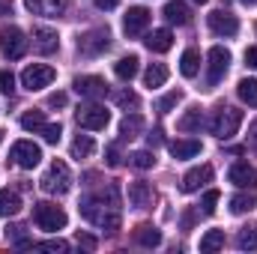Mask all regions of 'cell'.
I'll list each match as a JSON object with an SVG mask.
<instances>
[{"label": "cell", "mask_w": 257, "mask_h": 254, "mask_svg": "<svg viewBox=\"0 0 257 254\" xmlns=\"http://www.w3.org/2000/svg\"><path fill=\"white\" fill-rule=\"evenodd\" d=\"M254 209V194H233L230 197V212H251Z\"/></svg>", "instance_id": "cell-33"}, {"label": "cell", "mask_w": 257, "mask_h": 254, "mask_svg": "<svg viewBox=\"0 0 257 254\" xmlns=\"http://www.w3.org/2000/svg\"><path fill=\"white\" fill-rule=\"evenodd\" d=\"M168 150H171L174 159H192V156L200 153V141H194V138H177V141L168 144Z\"/></svg>", "instance_id": "cell-21"}, {"label": "cell", "mask_w": 257, "mask_h": 254, "mask_svg": "<svg viewBox=\"0 0 257 254\" xmlns=\"http://www.w3.org/2000/svg\"><path fill=\"white\" fill-rule=\"evenodd\" d=\"M42 126H45L42 111H27V114L21 117V129H27V132H42Z\"/></svg>", "instance_id": "cell-34"}, {"label": "cell", "mask_w": 257, "mask_h": 254, "mask_svg": "<svg viewBox=\"0 0 257 254\" xmlns=\"http://www.w3.org/2000/svg\"><path fill=\"white\" fill-rule=\"evenodd\" d=\"M239 123H242V111H236V108H224V105H221V108L212 114L209 129H212V135H215L218 141H227V138L236 135Z\"/></svg>", "instance_id": "cell-3"}, {"label": "cell", "mask_w": 257, "mask_h": 254, "mask_svg": "<svg viewBox=\"0 0 257 254\" xmlns=\"http://www.w3.org/2000/svg\"><path fill=\"white\" fill-rule=\"evenodd\" d=\"M60 135H63L60 123H45V126H42V138H45L48 144H57V141H60Z\"/></svg>", "instance_id": "cell-38"}, {"label": "cell", "mask_w": 257, "mask_h": 254, "mask_svg": "<svg viewBox=\"0 0 257 254\" xmlns=\"http://www.w3.org/2000/svg\"><path fill=\"white\" fill-rule=\"evenodd\" d=\"M78 209H81V215H84L90 224H96V227H102V230H108V233H117V230H120L117 203H111V200L105 203L102 194H87V197H81Z\"/></svg>", "instance_id": "cell-1"}, {"label": "cell", "mask_w": 257, "mask_h": 254, "mask_svg": "<svg viewBox=\"0 0 257 254\" xmlns=\"http://www.w3.org/2000/svg\"><path fill=\"white\" fill-rule=\"evenodd\" d=\"M177 102H180V90H174V93H168V96H165V99H162V102H159L156 108H159V114H168V111H171V108H174Z\"/></svg>", "instance_id": "cell-41"}, {"label": "cell", "mask_w": 257, "mask_h": 254, "mask_svg": "<svg viewBox=\"0 0 257 254\" xmlns=\"http://www.w3.org/2000/svg\"><path fill=\"white\" fill-rule=\"evenodd\" d=\"M147 24H150V12H147L144 6H132L126 12V18H123L126 36H141V33L147 30Z\"/></svg>", "instance_id": "cell-14"}, {"label": "cell", "mask_w": 257, "mask_h": 254, "mask_svg": "<svg viewBox=\"0 0 257 254\" xmlns=\"http://www.w3.org/2000/svg\"><path fill=\"white\" fill-rule=\"evenodd\" d=\"M245 3H248V6H254V3H257V0H245Z\"/></svg>", "instance_id": "cell-50"}, {"label": "cell", "mask_w": 257, "mask_h": 254, "mask_svg": "<svg viewBox=\"0 0 257 254\" xmlns=\"http://www.w3.org/2000/svg\"><path fill=\"white\" fill-rule=\"evenodd\" d=\"M227 63H230V51H227V48H221V45L209 48V69H206V84H209V87H215V84L224 78Z\"/></svg>", "instance_id": "cell-11"}, {"label": "cell", "mask_w": 257, "mask_h": 254, "mask_svg": "<svg viewBox=\"0 0 257 254\" xmlns=\"http://www.w3.org/2000/svg\"><path fill=\"white\" fill-rule=\"evenodd\" d=\"M6 233H12V239H15V245H21V248H30V245H33V242H30V239L24 236V227H21V224H15V227H9Z\"/></svg>", "instance_id": "cell-42"}, {"label": "cell", "mask_w": 257, "mask_h": 254, "mask_svg": "<svg viewBox=\"0 0 257 254\" xmlns=\"http://www.w3.org/2000/svg\"><path fill=\"white\" fill-rule=\"evenodd\" d=\"M108 45H111V33L108 30H87V33H81L78 36V51L84 54V57H99L102 51H108Z\"/></svg>", "instance_id": "cell-7"}, {"label": "cell", "mask_w": 257, "mask_h": 254, "mask_svg": "<svg viewBox=\"0 0 257 254\" xmlns=\"http://www.w3.org/2000/svg\"><path fill=\"white\" fill-rule=\"evenodd\" d=\"M165 18L171 24H189L192 21V9L183 0H171V3H165Z\"/></svg>", "instance_id": "cell-22"}, {"label": "cell", "mask_w": 257, "mask_h": 254, "mask_svg": "<svg viewBox=\"0 0 257 254\" xmlns=\"http://www.w3.org/2000/svg\"><path fill=\"white\" fill-rule=\"evenodd\" d=\"M147 144H150L153 150H156V147H162V132H159V129H153V132L147 135Z\"/></svg>", "instance_id": "cell-45"}, {"label": "cell", "mask_w": 257, "mask_h": 254, "mask_svg": "<svg viewBox=\"0 0 257 254\" xmlns=\"http://www.w3.org/2000/svg\"><path fill=\"white\" fill-rule=\"evenodd\" d=\"M57 45H60V39H57V33H54L51 27H36V30H33V48H36L39 54H54Z\"/></svg>", "instance_id": "cell-17"}, {"label": "cell", "mask_w": 257, "mask_h": 254, "mask_svg": "<svg viewBox=\"0 0 257 254\" xmlns=\"http://www.w3.org/2000/svg\"><path fill=\"white\" fill-rule=\"evenodd\" d=\"M245 63L251 66V69H257V48H248L245 51Z\"/></svg>", "instance_id": "cell-48"}, {"label": "cell", "mask_w": 257, "mask_h": 254, "mask_svg": "<svg viewBox=\"0 0 257 254\" xmlns=\"http://www.w3.org/2000/svg\"><path fill=\"white\" fill-rule=\"evenodd\" d=\"M141 129H144V120H141L138 114H132V117H126V120L120 123V135H123V138H135Z\"/></svg>", "instance_id": "cell-35"}, {"label": "cell", "mask_w": 257, "mask_h": 254, "mask_svg": "<svg viewBox=\"0 0 257 254\" xmlns=\"http://www.w3.org/2000/svg\"><path fill=\"white\" fill-rule=\"evenodd\" d=\"M9 159H12L15 168L30 171V168H36V165L42 162V150H39L33 141H15L12 150H9Z\"/></svg>", "instance_id": "cell-6"}, {"label": "cell", "mask_w": 257, "mask_h": 254, "mask_svg": "<svg viewBox=\"0 0 257 254\" xmlns=\"http://www.w3.org/2000/svg\"><path fill=\"white\" fill-rule=\"evenodd\" d=\"M39 186H42V191H48V194H66V191H69V186H72V174H69V165L54 159V162L48 165V171L42 174Z\"/></svg>", "instance_id": "cell-2"}, {"label": "cell", "mask_w": 257, "mask_h": 254, "mask_svg": "<svg viewBox=\"0 0 257 254\" xmlns=\"http://www.w3.org/2000/svg\"><path fill=\"white\" fill-rule=\"evenodd\" d=\"M197 69H200V54H197L194 48H189V51L180 57V72H183V78H194Z\"/></svg>", "instance_id": "cell-28"}, {"label": "cell", "mask_w": 257, "mask_h": 254, "mask_svg": "<svg viewBox=\"0 0 257 254\" xmlns=\"http://www.w3.org/2000/svg\"><path fill=\"white\" fill-rule=\"evenodd\" d=\"M93 150H96V144L90 135H78L72 141V159H87V156H93Z\"/></svg>", "instance_id": "cell-29"}, {"label": "cell", "mask_w": 257, "mask_h": 254, "mask_svg": "<svg viewBox=\"0 0 257 254\" xmlns=\"http://www.w3.org/2000/svg\"><path fill=\"white\" fill-rule=\"evenodd\" d=\"M33 248H39V251H69V242H63V239H45V242H36Z\"/></svg>", "instance_id": "cell-36"}, {"label": "cell", "mask_w": 257, "mask_h": 254, "mask_svg": "<svg viewBox=\"0 0 257 254\" xmlns=\"http://www.w3.org/2000/svg\"><path fill=\"white\" fill-rule=\"evenodd\" d=\"M18 209H21V197H18V191L0 189V215L9 218V215H15Z\"/></svg>", "instance_id": "cell-23"}, {"label": "cell", "mask_w": 257, "mask_h": 254, "mask_svg": "<svg viewBox=\"0 0 257 254\" xmlns=\"http://www.w3.org/2000/svg\"><path fill=\"white\" fill-rule=\"evenodd\" d=\"M0 93H3V96H12V93H15V75L6 72V69L0 72Z\"/></svg>", "instance_id": "cell-39"}, {"label": "cell", "mask_w": 257, "mask_h": 254, "mask_svg": "<svg viewBox=\"0 0 257 254\" xmlns=\"http://www.w3.org/2000/svg\"><path fill=\"white\" fill-rule=\"evenodd\" d=\"M72 87H75V93L84 96V99H102V96H108V84H105V78H99V75H78Z\"/></svg>", "instance_id": "cell-10"}, {"label": "cell", "mask_w": 257, "mask_h": 254, "mask_svg": "<svg viewBox=\"0 0 257 254\" xmlns=\"http://www.w3.org/2000/svg\"><path fill=\"white\" fill-rule=\"evenodd\" d=\"M248 147H251V150H257V120L248 126Z\"/></svg>", "instance_id": "cell-47"}, {"label": "cell", "mask_w": 257, "mask_h": 254, "mask_svg": "<svg viewBox=\"0 0 257 254\" xmlns=\"http://www.w3.org/2000/svg\"><path fill=\"white\" fill-rule=\"evenodd\" d=\"M227 180L239 189H257V168L245 165V162H236L230 171H227Z\"/></svg>", "instance_id": "cell-13"}, {"label": "cell", "mask_w": 257, "mask_h": 254, "mask_svg": "<svg viewBox=\"0 0 257 254\" xmlns=\"http://www.w3.org/2000/svg\"><path fill=\"white\" fill-rule=\"evenodd\" d=\"M209 30H212L215 36L230 39V36L239 33V21H236V15H230V12H224V9H215V12H209Z\"/></svg>", "instance_id": "cell-12"}, {"label": "cell", "mask_w": 257, "mask_h": 254, "mask_svg": "<svg viewBox=\"0 0 257 254\" xmlns=\"http://www.w3.org/2000/svg\"><path fill=\"white\" fill-rule=\"evenodd\" d=\"M215 203H218V191L215 189L206 191V194H203V215H212V212H215Z\"/></svg>", "instance_id": "cell-43"}, {"label": "cell", "mask_w": 257, "mask_h": 254, "mask_svg": "<svg viewBox=\"0 0 257 254\" xmlns=\"http://www.w3.org/2000/svg\"><path fill=\"white\" fill-rule=\"evenodd\" d=\"M132 239L138 245H144V248H156V245H162V230L153 227V224H138L135 233H132Z\"/></svg>", "instance_id": "cell-19"}, {"label": "cell", "mask_w": 257, "mask_h": 254, "mask_svg": "<svg viewBox=\"0 0 257 254\" xmlns=\"http://www.w3.org/2000/svg\"><path fill=\"white\" fill-rule=\"evenodd\" d=\"M168 81V69L162 63H153L150 69H147V75H144V84L150 87V90H156V87H162Z\"/></svg>", "instance_id": "cell-30"}, {"label": "cell", "mask_w": 257, "mask_h": 254, "mask_svg": "<svg viewBox=\"0 0 257 254\" xmlns=\"http://www.w3.org/2000/svg\"><path fill=\"white\" fill-rule=\"evenodd\" d=\"M0 144H3V129H0Z\"/></svg>", "instance_id": "cell-51"}, {"label": "cell", "mask_w": 257, "mask_h": 254, "mask_svg": "<svg viewBox=\"0 0 257 254\" xmlns=\"http://www.w3.org/2000/svg\"><path fill=\"white\" fill-rule=\"evenodd\" d=\"M117 3H120V0H96V6H99V9H114Z\"/></svg>", "instance_id": "cell-49"}, {"label": "cell", "mask_w": 257, "mask_h": 254, "mask_svg": "<svg viewBox=\"0 0 257 254\" xmlns=\"http://www.w3.org/2000/svg\"><path fill=\"white\" fill-rule=\"evenodd\" d=\"M218 248H224V230H206L200 236V251L212 254V251H218Z\"/></svg>", "instance_id": "cell-26"}, {"label": "cell", "mask_w": 257, "mask_h": 254, "mask_svg": "<svg viewBox=\"0 0 257 254\" xmlns=\"http://www.w3.org/2000/svg\"><path fill=\"white\" fill-rule=\"evenodd\" d=\"M105 162H108V168H120L123 165V156H120V147L117 144H108L105 147Z\"/></svg>", "instance_id": "cell-37"}, {"label": "cell", "mask_w": 257, "mask_h": 254, "mask_svg": "<svg viewBox=\"0 0 257 254\" xmlns=\"http://www.w3.org/2000/svg\"><path fill=\"white\" fill-rule=\"evenodd\" d=\"M24 3L33 15H42V18H57L69 6V0H24Z\"/></svg>", "instance_id": "cell-15"}, {"label": "cell", "mask_w": 257, "mask_h": 254, "mask_svg": "<svg viewBox=\"0 0 257 254\" xmlns=\"http://www.w3.org/2000/svg\"><path fill=\"white\" fill-rule=\"evenodd\" d=\"M48 105L51 108H66V93H51L48 96Z\"/></svg>", "instance_id": "cell-44"}, {"label": "cell", "mask_w": 257, "mask_h": 254, "mask_svg": "<svg viewBox=\"0 0 257 254\" xmlns=\"http://www.w3.org/2000/svg\"><path fill=\"white\" fill-rule=\"evenodd\" d=\"M78 242H81L87 251H93V248H96V239H93V236H87V233H78Z\"/></svg>", "instance_id": "cell-46"}, {"label": "cell", "mask_w": 257, "mask_h": 254, "mask_svg": "<svg viewBox=\"0 0 257 254\" xmlns=\"http://www.w3.org/2000/svg\"><path fill=\"white\" fill-rule=\"evenodd\" d=\"M144 45H147L153 54H165V51L174 45V33H171V30H153V33H147Z\"/></svg>", "instance_id": "cell-20"}, {"label": "cell", "mask_w": 257, "mask_h": 254, "mask_svg": "<svg viewBox=\"0 0 257 254\" xmlns=\"http://www.w3.org/2000/svg\"><path fill=\"white\" fill-rule=\"evenodd\" d=\"M33 221L42 227V230H63L66 227V212L60 206H54V203H48V200H42V203H33Z\"/></svg>", "instance_id": "cell-4"}, {"label": "cell", "mask_w": 257, "mask_h": 254, "mask_svg": "<svg viewBox=\"0 0 257 254\" xmlns=\"http://www.w3.org/2000/svg\"><path fill=\"white\" fill-rule=\"evenodd\" d=\"M194 3H206V0H194Z\"/></svg>", "instance_id": "cell-52"}, {"label": "cell", "mask_w": 257, "mask_h": 254, "mask_svg": "<svg viewBox=\"0 0 257 254\" xmlns=\"http://www.w3.org/2000/svg\"><path fill=\"white\" fill-rule=\"evenodd\" d=\"M128 165H132V168H138V171H150V168L156 165V156H153L150 150H138V153H132V156H128Z\"/></svg>", "instance_id": "cell-32"}, {"label": "cell", "mask_w": 257, "mask_h": 254, "mask_svg": "<svg viewBox=\"0 0 257 254\" xmlns=\"http://www.w3.org/2000/svg\"><path fill=\"white\" fill-rule=\"evenodd\" d=\"M153 200H156V194H153V186L150 183H132L128 186V203L132 206H138V209H147V206H153Z\"/></svg>", "instance_id": "cell-18"}, {"label": "cell", "mask_w": 257, "mask_h": 254, "mask_svg": "<svg viewBox=\"0 0 257 254\" xmlns=\"http://www.w3.org/2000/svg\"><path fill=\"white\" fill-rule=\"evenodd\" d=\"M114 99H117V105H123V108H138V96H135L132 90H120V93H114Z\"/></svg>", "instance_id": "cell-40"}, {"label": "cell", "mask_w": 257, "mask_h": 254, "mask_svg": "<svg viewBox=\"0 0 257 254\" xmlns=\"http://www.w3.org/2000/svg\"><path fill=\"white\" fill-rule=\"evenodd\" d=\"M54 78H57V72L45 63H33L21 72V84H24L27 90H42V87H48Z\"/></svg>", "instance_id": "cell-9"}, {"label": "cell", "mask_w": 257, "mask_h": 254, "mask_svg": "<svg viewBox=\"0 0 257 254\" xmlns=\"http://www.w3.org/2000/svg\"><path fill=\"white\" fill-rule=\"evenodd\" d=\"M209 180H212V168H209V165H200V168H192V171L183 177L180 189L186 191V194H192V191H197L200 186H206Z\"/></svg>", "instance_id": "cell-16"}, {"label": "cell", "mask_w": 257, "mask_h": 254, "mask_svg": "<svg viewBox=\"0 0 257 254\" xmlns=\"http://www.w3.org/2000/svg\"><path fill=\"white\" fill-rule=\"evenodd\" d=\"M75 120H78V126L81 129H90V132H99V129L108 126V120H111V114L102 108V105H81L78 111H75Z\"/></svg>", "instance_id": "cell-8"}, {"label": "cell", "mask_w": 257, "mask_h": 254, "mask_svg": "<svg viewBox=\"0 0 257 254\" xmlns=\"http://www.w3.org/2000/svg\"><path fill=\"white\" fill-rule=\"evenodd\" d=\"M138 63H141V60H138L135 54H128V57H120V60L114 63V72H117V78H120V81H132V78L138 75Z\"/></svg>", "instance_id": "cell-24"}, {"label": "cell", "mask_w": 257, "mask_h": 254, "mask_svg": "<svg viewBox=\"0 0 257 254\" xmlns=\"http://www.w3.org/2000/svg\"><path fill=\"white\" fill-rule=\"evenodd\" d=\"M236 93H239V99H242L245 105L257 108V78H242L239 87H236Z\"/></svg>", "instance_id": "cell-27"}, {"label": "cell", "mask_w": 257, "mask_h": 254, "mask_svg": "<svg viewBox=\"0 0 257 254\" xmlns=\"http://www.w3.org/2000/svg\"><path fill=\"white\" fill-rule=\"evenodd\" d=\"M236 245H239L242 251H254V248H257V221H254V224H245V227L239 230Z\"/></svg>", "instance_id": "cell-31"}, {"label": "cell", "mask_w": 257, "mask_h": 254, "mask_svg": "<svg viewBox=\"0 0 257 254\" xmlns=\"http://www.w3.org/2000/svg\"><path fill=\"white\" fill-rule=\"evenodd\" d=\"M200 126H203V111H200V108H189V111L180 117V123H177L180 132H200Z\"/></svg>", "instance_id": "cell-25"}, {"label": "cell", "mask_w": 257, "mask_h": 254, "mask_svg": "<svg viewBox=\"0 0 257 254\" xmlns=\"http://www.w3.org/2000/svg\"><path fill=\"white\" fill-rule=\"evenodd\" d=\"M0 51H3V57H9V60L24 57V51H27V39H24V33H21L15 24L0 27Z\"/></svg>", "instance_id": "cell-5"}]
</instances>
